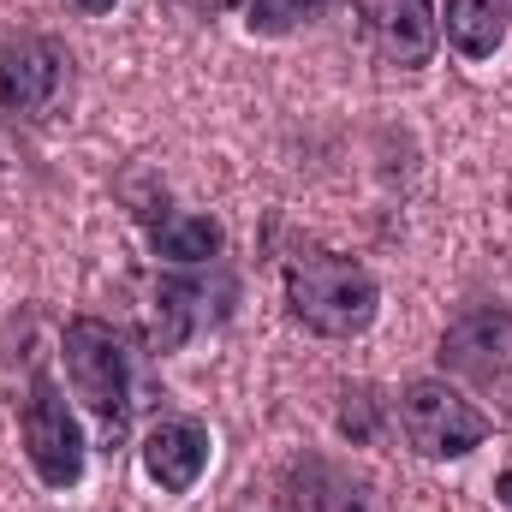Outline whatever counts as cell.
Wrapping results in <instances>:
<instances>
[{
    "mask_svg": "<svg viewBox=\"0 0 512 512\" xmlns=\"http://www.w3.org/2000/svg\"><path fill=\"white\" fill-rule=\"evenodd\" d=\"M227 298H233V280H161V292H155V340L161 346L191 340L197 328L227 316Z\"/></svg>",
    "mask_w": 512,
    "mask_h": 512,
    "instance_id": "obj_8",
    "label": "cell"
},
{
    "mask_svg": "<svg viewBox=\"0 0 512 512\" xmlns=\"http://www.w3.org/2000/svg\"><path fill=\"white\" fill-rule=\"evenodd\" d=\"M507 18H512V0H447V12H441L447 42L465 60H489L507 42Z\"/></svg>",
    "mask_w": 512,
    "mask_h": 512,
    "instance_id": "obj_10",
    "label": "cell"
},
{
    "mask_svg": "<svg viewBox=\"0 0 512 512\" xmlns=\"http://www.w3.org/2000/svg\"><path fill=\"white\" fill-rule=\"evenodd\" d=\"M286 304L292 316L310 328V334H328V340H352L376 322V280L370 268H358L352 256H328V251H310L286 268Z\"/></svg>",
    "mask_w": 512,
    "mask_h": 512,
    "instance_id": "obj_1",
    "label": "cell"
},
{
    "mask_svg": "<svg viewBox=\"0 0 512 512\" xmlns=\"http://www.w3.org/2000/svg\"><path fill=\"white\" fill-rule=\"evenodd\" d=\"M495 501H501V507H512V471H501V483H495Z\"/></svg>",
    "mask_w": 512,
    "mask_h": 512,
    "instance_id": "obj_15",
    "label": "cell"
},
{
    "mask_svg": "<svg viewBox=\"0 0 512 512\" xmlns=\"http://www.w3.org/2000/svg\"><path fill=\"white\" fill-rule=\"evenodd\" d=\"M78 6H84V12H108L114 0H78Z\"/></svg>",
    "mask_w": 512,
    "mask_h": 512,
    "instance_id": "obj_16",
    "label": "cell"
},
{
    "mask_svg": "<svg viewBox=\"0 0 512 512\" xmlns=\"http://www.w3.org/2000/svg\"><path fill=\"white\" fill-rule=\"evenodd\" d=\"M441 364L459 370V376H477V382H495L512 364V316L507 310H471L447 328L441 340Z\"/></svg>",
    "mask_w": 512,
    "mask_h": 512,
    "instance_id": "obj_6",
    "label": "cell"
},
{
    "mask_svg": "<svg viewBox=\"0 0 512 512\" xmlns=\"http://www.w3.org/2000/svg\"><path fill=\"white\" fill-rule=\"evenodd\" d=\"M24 453H30V465L48 489H72L84 477V435H78L60 387L48 376H36L30 399H24Z\"/></svg>",
    "mask_w": 512,
    "mask_h": 512,
    "instance_id": "obj_4",
    "label": "cell"
},
{
    "mask_svg": "<svg viewBox=\"0 0 512 512\" xmlns=\"http://www.w3.org/2000/svg\"><path fill=\"white\" fill-rule=\"evenodd\" d=\"M322 6H328V0H251V30L280 36V30H292V24H310Z\"/></svg>",
    "mask_w": 512,
    "mask_h": 512,
    "instance_id": "obj_13",
    "label": "cell"
},
{
    "mask_svg": "<svg viewBox=\"0 0 512 512\" xmlns=\"http://www.w3.org/2000/svg\"><path fill=\"white\" fill-rule=\"evenodd\" d=\"M66 376L78 387V399L90 405V417L102 423V441L114 447L131 423V364L120 334L96 316H78L66 328Z\"/></svg>",
    "mask_w": 512,
    "mask_h": 512,
    "instance_id": "obj_2",
    "label": "cell"
},
{
    "mask_svg": "<svg viewBox=\"0 0 512 512\" xmlns=\"http://www.w3.org/2000/svg\"><path fill=\"white\" fill-rule=\"evenodd\" d=\"M399 423L423 459H465L489 441V417L447 382H411L399 393Z\"/></svg>",
    "mask_w": 512,
    "mask_h": 512,
    "instance_id": "obj_3",
    "label": "cell"
},
{
    "mask_svg": "<svg viewBox=\"0 0 512 512\" xmlns=\"http://www.w3.org/2000/svg\"><path fill=\"white\" fill-rule=\"evenodd\" d=\"M155 251L167 256V262H185V268L215 262V256H221V227H215L209 215H161Z\"/></svg>",
    "mask_w": 512,
    "mask_h": 512,
    "instance_id": "obj_11",
    "label": "cell"
},
{
    "mask_svg": "<svg viewBox=\"0 0 512 512\" xmlns=\"http://www.w3.org/2000/svg\"><path fill=\"white\" fill-rule=\"evenodd\" d=\"M376 36H382V54L399 66H423L435 54V36H441V18L429 0H376Z\"/></svg>",
    "mask_w": 512,
    "mask_h": 512,
    "instance_id": "obj_9",
    "label": "cell"
},
{
    "mask_svg": "<svg viewBox=\"0 0 512 512\" xmlns=\"http://www.w3.org/2000/svg\"><path fill=\"white\" fill-rule=\"evenodd\" d=\"M173 6H185V12H203V18H209V12H227V6H239V0H173Z\"/></svg>",
    "mask_w": 512,
    "mask_h": 512,
    "instance_id": "obj_14",
    "label": "cell"
},
{
    "mask_svg": "<svg viewBox=\"0 0 512 512\" xmlns=\"http://www.w3.org/2000/svg\"><path fill=\"white\" fill-rule=\"evenodd\" d=\"M66 84V48L48 36H12L0 42V108L6 114H42L54 108Z\"/></svg>",
    "mask_w": 512,
    "mask_h": 512,
    "instance_id": "obj_5",
    "label": "cell"
},
{
    "mask_svg": "<svg viewBox=\"0 0 512 512\" xmlns=\"http://www.w3.org/2000/svg\"><path fill=\"white\" fill-rule=\"evenodd\" d=\"M304 483H310V507H316V512H364V489H358L346 471L310 465V471H304Z\"/></svg>",
    "mask_w": 512,
    "mask_h": 512,
    "instance_id": "obj_12",
    "label": "cell"
},
{
    "mask_svg": "<svg viewBox=\"0 0 512 512\" xmlns=\"http://www.w3.org/2000/svg\"><path fill=\"white\" fill-rule=\"evenodd\" d=\"M203 465H209V429H203V423L167 417V423L149 429V441H143V471H149L167 495H185V489L203 477Z\"/></svg>",
    "mask_w": 512,
    "mask_h": 512,
    "instance_id": "obj_7",
    "label": "cell"
}]
</instances>
